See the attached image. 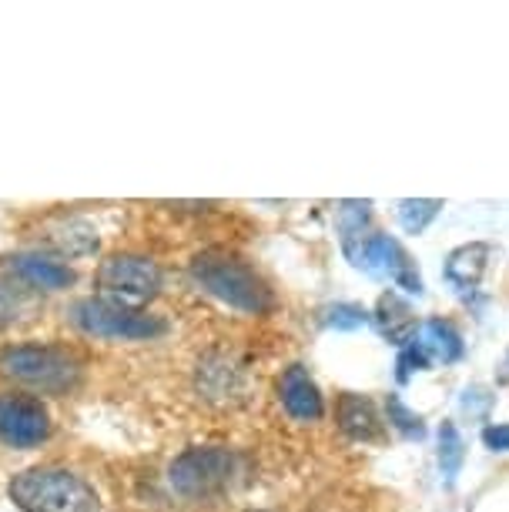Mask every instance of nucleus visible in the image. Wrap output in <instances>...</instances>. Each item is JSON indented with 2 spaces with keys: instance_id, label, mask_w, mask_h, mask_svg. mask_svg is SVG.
<instances>
[{
  "instance_id": "obj_16",
  "label": "nucleus",
  "mask_w": 509,
  "mask_h": 512,
  "mask_svg": "<svg viewBox=\"0 0 509 512\" xmlns=\"http://www.w3.org/2000/svg\"><path fill=\"white\" fill-rule=\"evenodd\" d=\"M51 245L67 258H81V255L98 251V231L81 218H67L51 231Z\"/></svg>"
},
{
  "instance_id": "obj_17",
  "label": "nucleus",
  "mask_w": 509,
  "mask_h": 512,
  "mask_svg": "<svg viewBox=\"0 0 509 512\" xmlns=\"http://www.w3.org/2000/svg\"><path fill=\"white\" fill-rule=\"evenodd\" d=\"M27 312H31V288L7 268V275H0V328L21 322Z\"/></svg>"
},
{
  "instance_id": "obj_18",
  "label": "nucleus",
  "mask_w": 509,
  "mask_h": 512,
  "mask_svg": "<svg viewBox=\"0 0 509 512\" xmlns=\"http://www.w3.org/2000/svg\"><path fill=\"white\" fill-rule=\"evenodd\" d=\"M463 459H466V446L456 422H443L439 425V469H443L446 482H456L459 469H463Z\"/></svg>"
},
{
  "instance_id": "obj_13",
  "label": "nucleus",
  "mask_w": 509,
  "mask_h": 512,
  "mask_svg": "<svg viewBox=\"0 0 509 512\" xmlns=\"http://www.w3.org/2000/svg\"><path fill=\"white\" fill-rule=\"evenodd\" d=\"M339 429L349 439H359V442L382 439V422H379L376 405L369 399H362V395H352V392L339 399Z\"/></svg>"
},
{
  "instance_id": "obj_8",
  "label": "nucleus",
  "mask_w": 509,
  "mask_h": 512,
  "mask_svg": "<svg viewBox=\"0 0 509 512\" xmlns=\"http://www.w3.org/2000/svg\"><path fill=\"white\" fill-rule=\"evenodd\" d=\"M198 392L205 395L208 402L215 405H228L238 402L245 392V369L235 355L228 352H208L205 359L198 362Z\"/></svg>"
},
{
  "instance_id": "obj_22",
  "label": "nucleus",
  "mask_w": 509,
  "mask_h": 512,
  "mask_svg": "<svg viewBox=\"0 0 509 512\" xmlns=\"http://www.w3.org/2000/svg\"><path fill=\"white\" fill-rule=\"evenodd\" d=\"M369 322V315H366V308H359V305H349V302H342V305H332L329 312H325V325L335 328V332H355V328H362Z\"/></svg>"
},
{
  "instance_id": "obj_12",
  "label": "nucleus",
  "mask_w": 509,
  "mask_h": 512,
  "mask_svg": "<svg viewBox=\"0 0 509 512\" xmlns=\"http://www.w3.org/2000/svg\"><path fill=\"white\" fill-rule=\"evenodd\" d=\"M489 255L493 248L486 241H469V245H459L453 255L446 258V278L463 292H473V288L483 282L486 268H489Z\"/></svg>"
},
{
  "instance_id": "obj_5",
  "label": "nucleus",
  "mask_w": 509,
  "mask_h": 512,
  "mask_svg": "<svg viewBox=\"0 0 509 512\" xmlns=\"http://www.w3.org/2000/svg\"><path fill=\"white\" fill-rule=\"evenodd\" d=\"M235 472V456L222 446H195L185 449L171 462L168 469V486L178 499L201 502L218 496Z\"/></svg>"
},
{
  "instance_id": "obj_4",
  "label": "nucleus",
  "mask_w": 509,
  "mask_h": 512,
  "mask_svg": "<svg viewBox=\"0 0 509 512\" xmlns=\"http://www.w3.org/2000/svg\"><path fill=\"white\" fill-rule=\"evenodd\" d=\"M71 322L78 325L84 335L114 338V342H141V338H158L168 332V325L161 322L158 315H148V312H141V308H124L101 295L74 302Z\"/></svg>"
},
{
  "instance_id": "obj_14",
  "label": "nucleus",
  "mask_w": 509,
  "mask_h": 512,
  "mask_svg": "<svg viewBox=\"0 0 509 512\" xmlns=\"http://www.w3.org/2000/svg\"><path fill=\"white\" fill-rule=\"evenodd\" d=\"M412 342L429 355V362L453 365V362L463 359V338H459L456 328L449 322H443V318H429V322H422Z\"/></svg>"
},
{
  "instance_id": "obj_15",
  "label": "nucleus",
  "mask_w": 509,
  "mask_h": 512,
  "mask_svg": "<svg viewBox=\"0 0 509 512\" xmlns=\"http://www.w3.org/2000/svg\"><path fill=\"white\" fill-rule=\"evenodd\" d=\"M382 275H389L392 282L402 288V292L422 295V278H419L416 262H412L409 251L389 235H386V248H382Z\"/></svg>"
},
{
  "instance_id": "obj_3",
  "label": "nucleus",
  "mask_w": 509,
  "mask_h": 512,
  "mask_svg": "<svg viewBox=\"0 0 509 512\" xmlns=\"http://www.w3.org/2000/svg\"><path fill=\"white\" fill-rule=\"evenodd\" d=\"M0 372L41 392H67L81 379V362L54 345H14L0 352Z\"/></svg>"
},
{
  "instance_id": "obj_10",
  "label": "nucleus",
  "mask_w": 509,
  "mask_h": 512,
  "mask_svg": "<svg viewBox=\"0 0 509 512\" xmlns=\"http://www.w3.org/2000/svg\"><path fill=\"white\" fill-rule=\"evenodd\" d=\"M7 268H11L27 288H44V292H61V288L74 282L71 268L44 255H14L11 262H7Z\"/></svg>"
},
{
  "instance_id": "obj_1",
  "label": "nucleus",
  "mask_w": 509,
  "mask_h": 512,
  "mask_svg": "<svg viewBox=\"0 0 509 512\" xmlns=\"http://www.w3.org/2000/svg\"><path fill=\"white\" fill-rule=\"evenodd\" d=\"M188 272L195 278V285L205 288L208 295H215L218 302L238 308V312L265 315L272 308V288L265 285V278L232 251H201V255L191 258Z\"/></svg>"
},
{
  "instance_id": "obj_6",
  "label": "nucleus",
  "mask_w": 509,
  "mask_h": 512,
  "mask_svg": "<svg viewBox=\"0 0 509 512\" xmlns=\"http://www.w3.org/2000/svg\"><path fill=\"white\" fill-rule=\"evenodd\" d=\"M94 282H98L101 298H108V302L141 308L161 292V268L144 255H111L101 262Z\"/></svg>"
},
{
  "instance_id": "obj_7",
  "label": "nucleus",
  "mask_w": 509,
  "mask_h": 512,
  "mask_svg": "<svg viewBox=\"0 0 509 512\" xmlns=\"http://www.w3.org/2000/svg\"><path fill=\"white\" fill-rule=\"evenodd\" d=\"M51 436V412L34 395H0V442L14 449H31Z\"/></svg>"
},
{
  "instance_id": "obj_20",
  "label": "nucleus",
  "mask_w": 509,
  "mask_h": 512,
  "mask_svg": "<svg viewBox=\"0 0 509 512\" xmlns=\"http://www.w3.org/2000/svg\"><path fill=\"white\" fill-rule=\"evenodd\" d=\"M369 208H372L369 201H342L339 211H335L342 241L366 235V231H369Z\"/></svg>"
},
{
  "instance_id": "obj_24",
  "label": "nucleus",
  "mask_w": 509,
  "mask_h": 512,
  "mask_svg": "<svg viewBox=\"0 0 509 512\" xmlns=\"http://www.w3.org/2000/svg\"><path fill=\"white\" fill-rule=\"evenodd\" d=\"M483 442H486V449H493V452H509V425H486Z\"/></svg>"
},
{
  "instance_id": "obj_23",
  "label": "nucleus",
  "mask_w": 509,
  "mask_h": 512,
  "mask_svg": "<svg viewBox=\"0 0 509 512\" xmlns=\"http://www.w3.org/2000/svg\"><path fill=\"white\" fill-rule=\"evenodd\" d=\"M396 369H399V382H409V375H412V372L429 369V355L422 352L416 342H409L406 349H399V362H396Z\"/></svg>"
},
{
  "instance_id": "obj_2",
  "label": "nucleus",
  "mask_w": 509,
  "mask_h": 512,
  "mask_svg": "<svg viewBox=\"0 0 509 512\" xmlns=\"http://www.w3.org/2000/svg\"><path fill=\"white\" fill-rule=\"evenodd\" d=\"M7 496L21 512H94L98 492L81 476L54 466H37L17 472L7 486Z\"/></svg>"
},
{
  "instance_id": "obj_19",
  "label": "nucleus",
  "mask_w": 509,
  "mask_h": 512,
  "mask_svg": "<svg viewBox=\"0 0 509 512\" xmlns=\"http://www.w3.org/2000/svg\"><path fill=\"white\" fill-rule=\"evenodd\" d=\"M443 211V201L436 198H406L399 205V225L409 231V235H419V231L429 228V221Z\"/></svg>"
},
{
  "instance_id": "obj_25",
  "label": "nucleus",
  "mask_w": 509,
  "mask_h": 512,
  "mask_svg": "<svg viewBox=\"0 0 509 512\" xmlns=\"http://www.w3.org/2000/svg\"><path fill=\"white\" fill-rule=\"evenodd\" d=\"M255 512H268V509H255Z\"/></svg>"
},
{
  "instance_id": "obj_9",
  "label": "nucleus",
  "mask_w": 509,
  "mask_h": 512,
  "mask_svg": "<svg viewBox=\"0 0 509 512\" xmlns=\"http://www.w3.org/2000/svg\"><path fill=\"white\" fill-rule=\"evenodd\" d=\"M278 395H282L285 412L292 415L295 422H315L322 419L325 405H322V392L319 385L312 382V375L302 369V365H288L278 379Z\"/></svg>"
},
{
  "instance_id": "obj_11",
  "label": "nucleus",
  "mask_w": 509,
  "mask_h": 512,
  "mask_svg": "<svg viewBox=\"0 0 509 512\" xmlns=\"http://www.w3.org/2000/svg\"><path fill=\"white\" fill-rule=\"evenodd\" d=\"M376 325H379V332L386 335L392 345H399V349H406V345L419 332V322H416V312H412V305L406 302V298H399L396 292H386V295L379 298Z\"/></svg>"
},
{
  "instance_id": "obj_21",
  "label": "nucleus",
  "mask_w": 509,
  "mask_h": 512,
  "mask_svg": "<svg viewBox=\"0 0 509 512\" xmlns=\"http://www.w3.org/2000/svg\"><path fill=\"white\" fill-rule=\"evenodd\" d=\"M386 412H389V422L396 425V429H399L406 439H422V436H426V425H422V419H419L416 412H409V409H406V402H402L399 395H389Z\"/></svg>"
}]
</instances>
